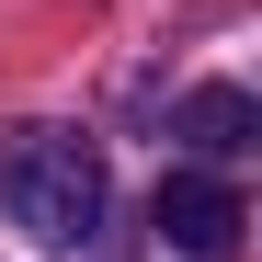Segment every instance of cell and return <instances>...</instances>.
I'll return each instance as SVG.
<instances>
[{
	"instance_id": "2",
	"label": "cell",
	"mask_w": 262,
	"mask_h": 262,
	"mask_svg": "<svg viewBox=\"0 0 262 262\" xmlns=\"http://www.w3.org/2000/svg\"><path fill=\"white\" fill-rule=\"evenodd\" d=\"M148 228L183 251V262H228V251H239V228H251V205L216 183V171H171V183L148 194Z\"/></svg>"
},
{
	"instance_id": "3",
	"label": "cell",
	"mask_w": 262,
	"mask_h": 262,
	"mask_svg": "<svg viewBox=\"0 0 262 262\" xmlns=\"http://www.w3.org/2000/svg\"><path fill=\"white\" fill-rule=\"evenodd\" d=\"M183 137H194L205 160H239V148L262 137V114H251V92H228V80H205V92L183 103Z\"/></svg>"
},
{
	"instance_id": "1",
	"label": "cell",
	"mask_w": 262,
	"mask_h": 262,
	"mask_svg": "<svg viewBox=\"0 0 262 262\" xmlns=\"http://www.w3.org/2000/svg\"><path fill=\"white\" fill-rule=\"evenodd\" d=\"M0 205H12V228L23 239H46V251H80V239H103V160L80 148V137H12V160H0Z\"/></svg>"
}]
</instances>
